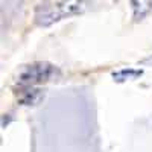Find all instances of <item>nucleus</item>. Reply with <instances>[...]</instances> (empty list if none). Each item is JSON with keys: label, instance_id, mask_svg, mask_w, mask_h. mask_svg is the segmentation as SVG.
<instances>
[{"label": "nucleus", "instance_id": "f257e3e1", "mask_svg": "<svg viewBox=\"0 0 152 152\" xmlns=\"http://www.w3.org/2000/svg\"><path fill=\"white\" fill-rule=\"evenodd\" d=\"M99 5V0H44L35 6L34 21L37 26L47 28L64 18L81 15Z\"/></svg>", "mask_w": 152, "mask_h": 152}, {"label": "nucleus", "instance_id": "f03ea898", "mask_svg": "<svg viewBox=\"0 0 152 152\" xmlns=\"http://www.w3.org/2000/svg\"><path fill=\"white\" fill-rule=\"evenodd\" d=\"M59 70L50 62H34L26 66L18 76V87H35L56 79Z\"/></svg>", "mask_w": 152, "mask_h": 152}, {"label": "nucleus", "instance_id": "7ed1b4c3", "mask_svg": "<svg viewBox=\"0 0 152 152\" xmlns=\"http://www.w3.org/2000/svg\"><path fill=\"white\" fill-rule=\"evenodd\" d=\"M43 90L35 87H18L17 91V97L21 105H37L43 99Z\"/></svg>", "mask_w": 152, "mask_h": 152}, {"label": "nucleus", "instance_id": "20e7f679", "mask_svg": "<svg viewBox=\"0 0 152 152\" xmlns=\"http://www.w3.org/2000/svg\"><path fill=\"white\" fill-rule=\"evenodd\" d=\"M135 20H142L152 11V0H131Z\"/></svg>", "mask_w": 152, "mask_h": 152}, {"label": "nucleus", "instance_id": "39448f33", "mask_svg": "<svg viewBox=\"0 0 152 152\" xmlns=\"http://www.w3.org/2000/svg\"><path fill=\"white\" fill-rule=\"evenodd\" d=\"M143 72L142 70H135V69H122L116 73H113V78L114 81L117 82H123V81H128V79H135L138 76H142Z\"/></svg>", "mask_w": 152, "mask_h": 152}]
</instances>
